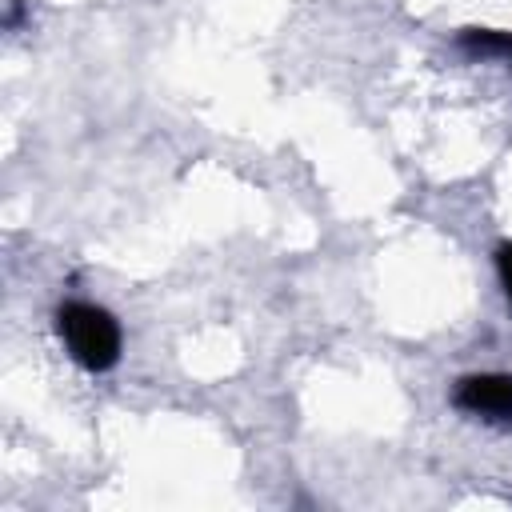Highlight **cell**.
Wrapping results in <instances>:
<instances>
[{
    "mask_svg": "<svg viewBox=\"0 0 512 512\" xmlns=\"http://www.w3.org/2000/svg\"><path fill=\"white\" fill-rule=\"evenodd\" d=\"M60 336L76 364L88 372H108L120 360V328L116 320L96 304H64L60 308Z\"/></svg>",
    "mask_w": 512,
    "mask_h": 512,
    "instance_id": "cell-1",
    "label": "cell"
},
{
    "mask_svg": "<svg viewBox=\"0 0 512 512\" xmlns=\"http://www.w3.org/2000/svg\"><path fill=\"white\" fill-rule=\"evenodd\" d=\"M456 404L464 412H480L492 420H512V376H468L456 388Z\"/></svg>",
    "mask_w": 512,
    "mask_h": 512,
    "instance_id": "cell-2",
    "label": "cell"
},
{
    "mask_svg": "<svg viewBox=\"0 0 512 512\" xmlns=\"http://www.w3.org/2000/svg\"><path fill=\"white\" fill-rule=\"evenodd\" d=\"M496 264H500V280H504V288H508V296H512V244H504V248L496 252Z\"/></svg>",
    "mask_w": 512,
    "mask_h": 512,
    "instance_id": "cell-3",
    "label": "cell"
}]
</instances>
